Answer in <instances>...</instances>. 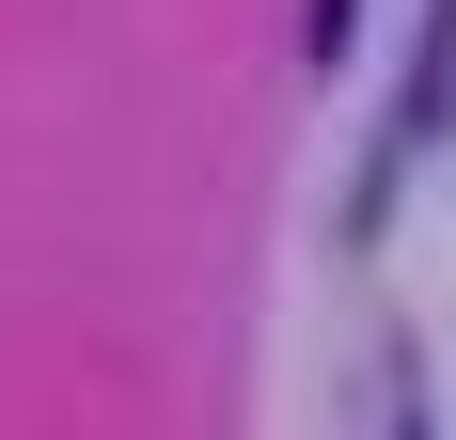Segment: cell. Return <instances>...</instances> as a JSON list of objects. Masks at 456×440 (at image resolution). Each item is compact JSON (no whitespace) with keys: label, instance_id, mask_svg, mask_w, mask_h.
Segmentation results:
<instances>
[{"label":"cell","instance_id":"2","mask_svg":"<svg viewBox=\"0 0 456 440\" xmlns=\"http://www.w3.org/2000/svg\"><path fill=\"white\" fill-rule=\"evenodd\" d=\"M346 16H362V0H315V16H299V32H315V63H330V47H346Z\"/></svg>","mask_w":456,"mask_h":440},{"label":"cell","instance_id":"1","mask_svg":"<svg viewBox=\"0 0 456 440\" xmlns=\"http://www.w3.org/2000/svg\"><path fill=\"white\" fill-rule=\"evenodd\" d=\"M441 126H456V0H425V47H410V94H394V142L362 174V220H378V189L410 174V142H441Z\"/></svg>","mask_w":456,"mask_h":440}]
</instances>
